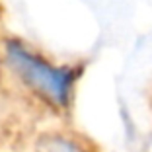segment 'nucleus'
<instances>
[{
    "instance_id": "1",
    "label": "nucleus",
    "mask_w": 152,
    "mask_h": 152,
    "mask_svg": "<svg viewBox=\"0 0 152 152\" xmlns=\"http://www.w3.org/2000/svg\"><path fill=\"white\" fill-rule=\"evenodd\" d=\"M8 57L14 68L18 70L27 84L39 94H43L47 99L64 105L70 94L74 74L68 68H55L49 63L41 61L39 57L31 55L26 51L20 43H10L8 45Z\"/></svg>"
},
{
    "instance_id": "2",
    "label": "nucleus",
    "mask_w": 152,
    "mask_h": 152,
    "mask_svg": "<svg viewBox=\"0 0 152 152\" xmlns=\"http://www.w3.org/2000/svg\"><path fill=\"white\" fill-rule=\"evenodd\" d=\"M43 152H82V150L68 140H53Z\"/></svg>"
}]
</instances>
